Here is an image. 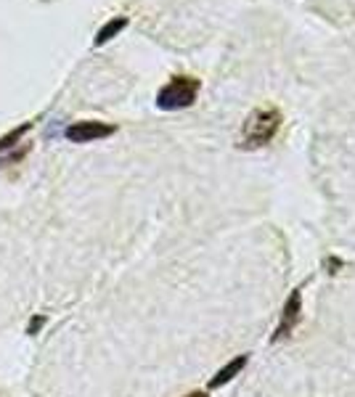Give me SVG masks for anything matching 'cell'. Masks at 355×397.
<instances>
[{
    "mask_svg": "<svg viewBox=\"0 0 355 397\" xmlns=\"http://www.w3.org/2000/svg\"><path fill=\"white\" fill-rule=\"evenodd\" d=\"M281 128V114L279 109H254L247 122H244V130L239 135V148H247V151H254V148L268 146L276 133Z\"/></svg>",
    "mask_w": 355,
    "mask_h": 397,
    "instance_id": "1",
    "label": "cell"
},
{
    "mask_svg": "<svg viewBox=\"0 0 355 397\" xmlns=\"http://www.w3.org/2000/svg\"><path fill=\"white\" fill-rule=\"evenodd\" d=\"M114 133H117L114 125H106V122H98V120H85V122H72L64 130V138L69 143H93V140L109 138Z\"/></svg>",
    "mask_w": 355,
    "mask_h": 397,
    "instance_id": "4",
    "label": "cell"
},
{
    "mask_svg": "<svg viewBox=\"0 0 355 397\" xmlns=\"http://www.w3.org/2000/svg\"><path fill=\"white\" fill-rule=\"evenodd\" d=\"M46 321H48V318H46L43 313H35V315H32V318L27 321V334H29V336H38L40 329L46 326Z\"/></svg>",
    "mask_w": 355,
    "mask_h": 397,
    "instance_id": "8",
    "label": "cell"
},
{
    "mask_svg": "<svg viewBox=\"0 0 355 397\" xmlns=\"http://www.w3.org/2000/svg\"><path fill=\"white\" fill-rule=\"evenodd\" d=\"M186 397H207V392H188Z\"/></svg>",
    "mask_w": 355,
    "mask_h": 397,
    "instance_id": "9",
    "label": "cell"
},
{
    "mask_svg": "<svg viewBox=\"0 0 355 397\" xmlns=\"http://www.w3.org/2000/svg\"><path fill=\"white\" fill-rule=\"evenodd\" d=\"M29 130H32V122H24L21 128H14L11 133H6V135L0 138V154H3V151H9V148H14L16 143H21V138L27 135Z\"/></svg>",
    "mask_w": 355,
    "mask_h": 397,
    "instance_id": "7",
    "label": "cell"
},
{
    "mask_svg": "<svg viewBox=\"0 0 355 397\" xmlns=\"http://www.w3.org/2000/svg\"><path fill=\"white\" fill-rule=\"evenodd\" d=\"M299 321H302V287L294 289L292 292V297L284 302V310H281V321L279 326H276V331H273L271 342H281V339H289L292 334H294V329L299 326Z\"/></svg>",
    "mask_w": 355,
    "mask_h": 397,
    "instance_id": "3",
    "label": "cell"
},
{
    "mask_svg": "<svg viewBox=\"0 0 355 397\" xmlns=\"http://www.w3.org/2000/svg\"><path fill=\"white\" fill-rule=\"evenodd\" d=\"M247 361H249V355H239V358H234L231 363H225L223 368L217 371L215 376L210 379V384H207V387L217 389V387H223V384H228V381L234 379V376H239V373H242V368L247 366Z\"/></svg>",
    "mask_w": 355,
    "mask_h": 397,
    "instance_id": "5",
    "label": "cell"
},
{
    "mask_svg": "<svg viewBox=\"0 0 355 397\" xmlns=\"http://www.w3.org/2000/svg\"><path fill=\"white\" fill-rule=\"evenodd\" d=\"M125 27H128V16H114V19H109V21H106L101 29H98V35H96L93 46H103V43H109V40L120 35Z\"/></svg>",
    "mask_w": 355,
    "mask_h": 397,
    "instance_id": "6",
    "label": "cell"
},
{
    "mask_svg": "<svg viewBox=\"0 0 355 397\" xmlns=\"http://www.w3.org/2000/svg\"><path fill=\"white\" fill-rule=\"evenodd\" d=\"M199 80L188 77V74H175L168 85H162V91L157 93V106L162 111H178L188 109L191 103L197 101L199 96Z\"/></svg>",
    "mask_w": 355,
    "mask_h": 397,
    "instance_id": "2",
    "label": "cell"
}]
</instances>
